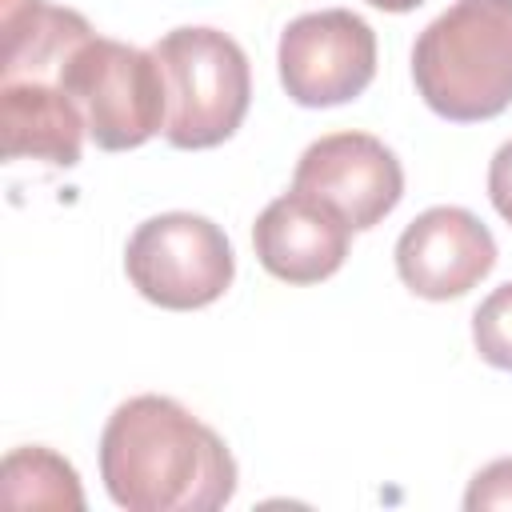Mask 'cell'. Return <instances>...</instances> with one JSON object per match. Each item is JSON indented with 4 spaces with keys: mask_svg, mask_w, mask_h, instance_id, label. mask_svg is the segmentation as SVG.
Here are the masks:
<instances>
[{
    "mask_svg": "<svg viewBox=\"0 0 512 512\" xmlns=\"http://www.w3.org/2000/svg\"><path fill=\"white\" fill-rule=\"evenodd\" d=\"M132 288L168 312H192L220 300L236 276V256L220 224L196 212H160L136 224L124 248Z\"/></svg>",
    "mask_w": 512,
    "mask_h": 512,
    "instance_id": "5",
    "label": "cell"
},
{
    "mask_svg": "<svg viewBox=\"0 0 512 512\" xmlns=\"http://www.w3.org/2000/svg\"><path fill=\"white\" fill-rule=\"evenodd\" d=\"M88 124L56 80H0V140L8 160L76 168Z\"/></svg>",
    "mask_w": 512,
    "mask_h": 512,
    "instance_id": "10",
    "label": "cell"
},
{
    "mask_svg": "<svg viewBox=\"0 0 512 512\" xmlns=\"http://www.w3.org/2000/svg\"><path fill=\"white\" fill-rule=\"evenodd\" d=\"M352 224L312 192H284L276 196L252 224V248L264 272L284 284H320L328 280L352 240Z\"/></svg>",
    "mask_w": 512,
    "mask_h": 512,
    "instance_id": "9",
    "label": "cell"
},
{
    "mask_svg": "<svg viewBox=\"0 0 512 512\" xmlns=\"http://www.w3.org/2000/svg\"><path fill=\"white\" fill-rule=\"evenodd\" d=\"M464 508L468 512H488V508H512V456L484 464L468 492H464Z\"/></svg>",
    "mask_w": 512,
    "mask_h": 512,
    "instance_id": "14",
    "label": "cell"
},
{
    "mask_svg": "<svg viewBox=\"0 0 512 512\" xmlns=\"http://www.w3.org/2000/svg\"><path fill=\"white\" fill-rule=\"evenodd\" d=\"M424 104L452 120H492L512 104V0H452L412 44Z\"/></svg>",
    "mask_w": 512,
    "mask_h": 512,
    "instance_id": "2",
    "label": "cell"
},
{
    "mask_svg": "<svg viewBox=\"0 0 512 512\" xmlns=\"http://www.w3.org/2000/svg\"><path fill=\"white\" fill-rule=\"evenodd\" d=\"M372 8H380V12H412L416 4H424V0H368Z\"/></svg>",
    "mask_w": 512,
    "mask_h": 512,
    "instance_id": "16",
    "label": "cell"
},
{
    "mask_svg": "<svg viewBox=\"0 0 512 512\" xmlns=\"http://www.w3.org/2000/svg\"><path fill=\"white\" fill-rule=\"evenodd\" d=\"M280 84L300 108H332L356 100L376 76V32L348 8L296 16L276 48Z\"/></svg>",
    "mask_w": 512,
    "mask_h": 512,
    "instance_id": "6",
    "label": "cell"
},
{
    "mask_svg": "<svg viewBox=\"0 0 512 512\" xmlns=\"http://www.w3.org/2000/svg\"><path fill=\"white\" fill-rule=\"evenodd\" d=\"M488 200L512 224V136L496 148V156L488 164Z\"/></svg>",
    "mask_w": 512,
    "mask_h": 512,
    "instance_id": "15",
    "label": "cell"
},
{
    "mask_svg": "<svg viewBox=\"0 0 512 512\" xmlns=\"http://www.w3.org/2000/svg\"><path fill=\"white\" fill-rule=\"evenodd\" d=\"M0 496L8 508H84L76 468L44 444H24L4 456Z\"/></svg>",
    "mask_w": 512,
    "mask_h": 512,
    "instance_id": "12",
    "label": "cell"
},
{
    "mask_svg": "<svg viewBox=\"0 0 512 512\" xmlns=\"http://www.w3.org/2000/svg\"><path fill=\"white\" fill-rule=\"evenodd\" d=\"M0 32L4 80H56L72 48L92 36V24L76 8H56L44 0H0Z\"/></svg>",
    "mask_w": 512,
    "mask_h": 512,
    "instance_id": "11",
    "label": "cell"
},
{
    "mask_svg": "<svg viewBox=\"0 0 512 512\" xmlns=\"http://www.w3.org/2000/svg\"><path fill=\"white\" fill-rule=\"evenodd\" d=\"M292 188L328 200L356 232H364L400 204L404 168L396 152L368 132H328L300 152Z\"/></svg>",
    "mask_w": 512,
    "mask_h": 512,
    "instance_id": "7",
    "label": "cell"
},
{
    "mask_svg": "<svg viewBox=\"0 0 512 512\" xmlns=\"http://www.w3.org/2000/svg\"><path fill=\"white\" fill-rule=\"evenodd\" d=\"M496 268V240L488 224L460 208L436 204L420 212L396 240V272L408 292L424 300H456Z\"/></svg>",
    "mask_w": 512,
    "mask_h": 512,
    "instance_id": "8",
    "label": "cell"
},
{
    "mask_svg": "<svg viewBox=\"0 0 512 512\" xmlns=\"http://www.w3.org/2000/svg\"><path fill=\"white\" fill-rule=\"evenodd\" d=\"M168 84L164 140L172 148H216L224 144L252 100V68L244 48L208 24H184L152 44Z\"/></svg>",
    "mask_w": 512,
    "mask_h": 512,
    "instance_id": "3",
    "label": "cell"
},
{
    "mask_svg": "<svg viewBox=\"0 0 512 512\" xmlns=\"http://www.w3.org/2000/svg\"><path fill=\"white\" fill-rule=\"evenodd\" d=\"M472 344L484 364L512 372V280L492 288L472 312Z\"/></svg>",
    "mask_w": 512,
    "mask_h": 512,
    "instance_id": "13",
    "label": "cell"
},
{
    "mask_svg": "<svg viewBox=\"0 0 512 512\" xmlns=\"http://www.w3.org/2000/svg\"><path fill=\"white\" fill-rule=\"evenodd\" d=\"M56 84L80 104L88 140L104 152L140 148L168 124L164 68L136 44L92 32L60 64Z\"/></svg>",
    "mask_w": 512,
    "mask_h": 512,
    "instance_id": "4",
    "label": "cell"
},
{
    "mask_svg": "<svg viewBox=\"0 0 512 512\" xmlns=\"http://www.w3.org/2000/svg\"><path fill=\"white\" fill-rule=\"evenodd\" d=\"M100 480L128 512H216L236 492V460L180 400L144 392L108 416Z\"/></svg>",
    "mask_w": 512,
    "mask_h": 512,
    "instance_id": "1",
    "label": "cell"
}]
</instances>
